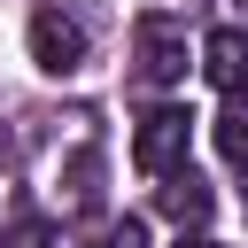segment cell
Returning a JSON list of instances; mask_svg holds the SVG:
<instances>
[{"mask_svg": "<svg viewBox=\"0 0 248 248\" xmlns=\"http://www.w3.org/2000/svg\"><path fill=\"white\" fill-rule=\"evenodd\" d=\"M132 54H140V78H147V85H178V78L194 70V62H186V23L163 16V8L132 23Z\"/></svg>", "mask_w": 248, "mask_h": 248, "instance_id": "cell-1", "label": "cell"}, {"mask_svg": "<svg viewBox=\"0 0 248 248\" xmlns=\"http://www.w3.org/2000/svg\"><path fill=\"white\" fill-rule=\"evenodd\" d=\"M186 132H194L186 108H147L140 132H132V163H140L147 178H170V170L186 163Z\"/></svg>", "mask_w": 248, "mask_h": 248, "instance_id": "cell-2", "label": "cell"}, {"mask_svg": "<svg viewBox=\"0 0 248 248\" xmlns=\"http://www.w3.org/2000/svg\"><path fill=\"white\" fill-rule=\"evenodd\" d=\"M31 62H39L46 78H70V70L85 62V31H78L62 8H39V16H31Z\"/></svg>", "mask_w": 248, "mask_h": 248, "instance_id": "cell-3", "label": "cell"}, {"mask_svg": "<svg viewBox=\"0 0 248 248\" xmlns=\"http://www.w3.org/2000/svg\"><path fill=\"white\" fill-rule=\"evenodd\" d=\"M202 70L232 93V85H248V23H217L209 39H202Z\"/></svg>", "mask_w": 248, "mask_h": 248, "instance_id": "cell-4", "label": "cell"}, {"mask_svg": "<svg viewBox=\"0 0 248 248\" xmlns=\"http://www.w3.org/2000/svg\"><path fill=\"white\" fill-rule=\"evenodd\" d=\"M163 209H170L178 225H202V217H209V178H194V170H170V178H163Z\"/></svg>", "mask_w": 248, "mask_h": 248, "instance_id": "cell-5", "label": "cell"}, {"mask_svg": "<svg viewBox=\"0 0 248 248\" xmlns=\"http://www.w3.org/2000/svg\"><path fill=\"white\" fill-rule=\"evenodd\" d=\"M217 147H225V163L248 170V85L225 93V108H217Z\"/></svg>", "mask_w": 248, "mask_h": 248, "instance_id": "cell-6", "label": "cell"}, {"mask_svg": "<svg viewBox=\"0 0 248 248\" xmlns=\"http://www.w3.org/2000/svg\"><path fill=\"white\" fill-rule=\"evenodd\" d=\"M0 248H46V225H39V217H23V225H16Z\"/></svg>", "mask_w": 248, "mask_h": 248, "instance_id": "cell-7", "label": "cell"}, {"mask_svg": "<svg viewBox=\"0 0 248 248\" xmlns=\"http://www.w3.org/2000/svg\"><path fill=\"white\" fill-rule=\"evenodd\" d=\"M108 248H147V225H140V217H124V225L108 232Z\"/></svg>", "mask_w": 248, "mask_h": 248, "instance_id": "cell-8", "label": "cell"}, {"mask_svg": "<svg viewBox=\"0 0 248 248\" xmlns=\"http://www.w3.org/2000/svg\"><path fill=\"white\" fill-rule=\"evenodd\" d=\"M178 248H217V240H202V232H194V240H178Z\"/></svg>", "mask_w": 248, "mask_h": 248, "instance_id": "cell-9", "label": "cell"}, {"mask_svg": "<svg viewBox=\"0 0 248 248\" xmlns=\"http://www.w3.org/2000/svg\"><path fill=\"white\" fill-rule=\"evenodd\" d=\"M240 23H248V0H240Z\"/></svg>", "mask_w": 248, "mask_h": 248, "instance_id": "cell-10", "label": "cell"}, {"mask_svg": "<svg viewBox=\"0 0 248 248\" xmlns=\"http://www.w3.org/2000/svg\"><path fill=\"white\" fill-rule=\"evenodd\" d=\"M101 248H108V240H101Z\"/></svg>", "mask_w": 248, "mask_h": 248, "instance_id": "cell-11", "label": "cell"}]
</instances>
